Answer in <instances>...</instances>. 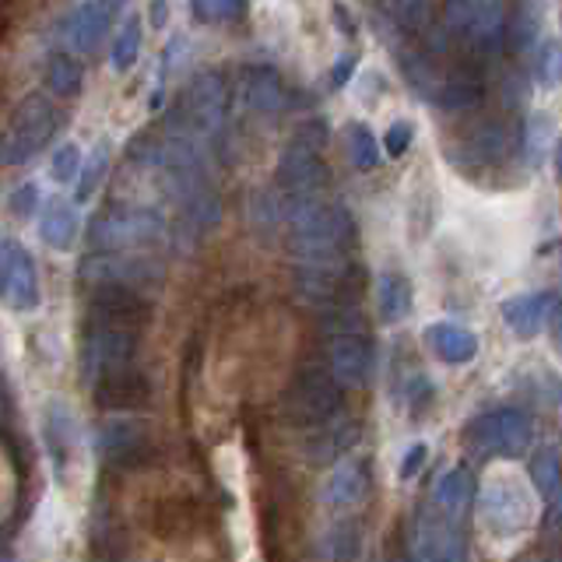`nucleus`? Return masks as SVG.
Wrapping results in <instances>:
<instances>
[{
	"label": "nucleus",
	"mask_w": 562,
	"mask_h": 562,
	"mask_svg": "<svg viewBox=\"0 0 562 562\" xmlns=\"http://www.w3.org/2000/svg\"><path fill=\"white\" fill-rule=\"evenodd\" d=\"M289 250L299 263H338L345 260L348 243L356 239V222L341 204H316L303 222L289 225Z\"/></svg>",
	"instance_id": "nucleus-1"
},
{
	"label": "nucleus",
	"mask_w": 562,
	"mask_h": 562,
	"mask_svg": "<svg viewBox=\"0 0 562 562\" xmlns=\"http://www.w3.org/2000/svg\"><path fill=\"white\" fill-rule=\"evenodd\" d=\"M464 443L482 457L517 461L535 443V422L520 408H492L464 429Z\"/></svg>",
	"instance_id": "nucleus-2"
},
{
	"label": "nucleus",
	"mask_w": 562,
	"mask_h": 562,
	"mask_svg": "<svg viewBox=\"0 0 562 562\" xmlns=\"http://www.w3.org/2000/svg\"><path fill=\"white\" fill-rule=\"evenodd\" d=\"M166 233V218L151 207L113 204L99 211L88 225V243L95 250H131V246H148Z\"/></svg>",
	"instance_id": "nucleus-3"
},
{
	"label": "nucleus",
	"mask_w": 562,
	"mask_h": 562,
	"mask_svg": "<svg viewBox=\"0 0 562 562\" xmlns=\"http://www.w3.org/2000/svg\"><path fill=\"white\" fill-rule=\"evenodd\" d=\"M538 520V499L520 485V479H492L482 492V524L492 538L514 541L531 531Z\"/></svg>",
	"instance_id": "nucleus-4"
},
{
	"label": "nucleus",
	"mask_w": 562,
	"mask_h": 562,
	"mask_svg": "<svg viewBox=\"0 0 562 562\" xmlns=\"http://www.w3.org/2000/svg\"><path fill=\"white\" fill-rule=\"evenodd\" d=\"M503 0H443V29L461 35L474 53H496L503 46Z\"/></svg>",
	"instance_id": "nucleus-5"
},
{
	"label": "nucleus",
	"mask_w": 562,
	"mask_h": 562,
	"mask_svg": "<svg viewBox=\"0 0 562 562\" xmlns=\"http://www.w3.org/2000/svg\"><path fill=\"white\" fill-rule=\"evenodd\" d=\"M341 412V386L327 369L321 366H306L299 373L285 394V415L295 422V426L316 429L324 426L327 418H334Z\"/></svg>",
	"instance_id": "nucleus-6"
},
{
	"label": "nucleus",
	"mask_w": 562,
	"mask_h": 562,
	"mask_svg": "<svg viewBox=\"0 0 562 562\" xmlns=\"http://www.w3.org/2000/svg\"><path fill=\"white\" fill-rule=\"evenodd\" d=\"M57 127V113H53L49 99L43 95H29L11 116V127L4 137V162L8 166H22L32 155H40L46 148V140L53 137Z\"/></svg>",
	"instance_id": "nucleus-7"
},
{
	"label": "nucleus",
	"mask_w": 562,
	"mask_h": 562,
	"mask_svg": "<svg viewBox=\"0 0 562 562\" xmlns=\"http://www.w3.org/2000/svg\"><path fill=\"white\" fill-rule=\"evenodd\" d=\"M134 356H137V330L88 321L85 345H81V366L88 383L105 373H116V369L134 366Z\"/></svg>",
	"instance_id": "nucleus-8"
},
{
	"label": "nucleus",
	"mask_w": 562,
	"mask_h": 562,
	"mask_svg": "<svg viewBox=\"0 0 562 562\" xmlns=\"http://www.w3.org/2000/svg\"><path fill=\"white\" fill-rule=\"evenodd\" d=\"M81 278L88 285H158L162 281V263L145 254L127 250H95L81 260Z\"/></svg>",
	"instance_id": "nucleus-9"
},
{
	"label": "nucleus",
	"mask_w": 562,
	"mask_h": 562,
	"mask_svg": "<svg viewBox=\"0 0 562 562\" xmlns=\"http://www.w3.org/2000/svg\"><path fill=\"white\" fill-rule=\"evenodd\" d=\"M225 105H228V92L225 81L215 70H201L198 78L187 85V92L180 99V116L190 127V134H218L222 120H225Z\"/></svg>",
	"instance_id": "nucleus-10"
},
{
	"label": "nucleus",
	"mask_w": 562,
	"mask_h": 562,
	"mask_svg": "<svg viewBox=\"0 0 562 562\" xmlns=\"http://www.w3.org/2000/svg\"><path fill=\"white\" fill-rule=\"evenodd\" d=\"M274 187L278 193H292V198H321L327 187V162L321 158V148L292 140L278 158Z\"/></svg>",
	"instance_id": "nucleus-11"
},
{
	"label": "nucleus",
	"mask_w": 562,
	"mask_h": 562,
	"mask_svg": "<svg viewBox=\"0 0 562 562\" xmlns=\"http://www.w3.org/2000/svg\"><path fill=\"white\" fill-rule=\"evenodd\" d=\"M88 316H92V324L137 330L148 321V303H145V295L131 285H92V295H88Z\"/></svg>",
	"instance_id": "nucleus-12"
},
{
	"label": "nucleus",
	"mask_w": 562,
	"mask_h": 562,
	"mask_svg": "<svg viewBox=\"0 0 562 562\" xmlns=\"http://www.w3.org/2000/svg\"><path fill=\"white\" fill-rule=\"evenodd\" d=\"M418 562H468V541L457 520L422 509L418 517Z\"/></svg>",
	"instance_id": "nucleus-13"
},
{
	"label": "nucleus",
	"mask_w": 562,
	"mask_h": 562,
	"mask_svg": "<svg viewBox=\"0 0 562 562\" xmlns=\"http://www.w3.org/2000/svg\"><path fill=\"white\" fill-rule=\"evenodd\" d=\"M116 8H120V0H81L64 22V40L70 43V49H78V53L99 49L113 29Z\"/></svg>",
	"instance_id": "nucleus-14"
},
{
	"label": "nucleus",
	"mask_w": 562,
	"mask_h": 562,
	"mask_svg": "<svg viewBox=\"0 0 562 562\" xmlns=\"http://www.w3.org/2000/svg\"><path fill=\"white\" fill-rule=\"evenodd\" d=\"M92 394H95V404L105 412H134V408H145L151 401V383L140 369L127 366V369H116V373L92 380Z\"/></svg>",
	"instance_id": "nucleus-15"
},
{
	"label": "nucleus",
	"mask_w": 562,
	"mask_h": 562,
	"mask_svg": "<svg viewBox=\"0 0 562 562\" xmlns=\"http://www.w3.org/2000/svg\"><path fill=\"white\" fill-rule=\"evenodd\" d=\"M327 366L338 386H362L373 369V348L359 334H334L327 345Z\"/></svg>",
	"instance_id": "nucleus-16"
},
{
	"label": "nucleus",
	"mask_w": 562,
	"mask_h": 562,
	"mask_svg": "<svg viewBox=\"0 0 562 562\" xmlns=\"http://www.w3.org/2000/svg\"><path fill=\"white\" fill-rule=\"evenodd\" d=\"M40 271L25 246L8 239V281H4V303L18 313H29L40 306Z\"/></svg>",
	"instance_id": "nucleus-17"
},
{
	"label": "nucleus",
	"mask_w": 562,
	"mask_h": 562,
	"mask_svg": "<svg viewBox=\"0 0 562 562\" xmlns=\"http://www.w3.org/2000/svg\"><path fill=\"white\" fill-rule=\"evenodd\" d=\"M369 488V471L359 457H345V461L334 464V471L327 474L324 482V503L334 509H351L366 499Z\"/></svg>",
	"instance_id": "nucleus-18"
},
{
	"label": "nucleus",
	"mask_w": 562,
	"mask_h": 562,
	"mask_svg": "<svg viewBox=\"0 0 562 562\" xmlns=\"http://www.w3.org/2000/svg\"><path fill=\"white\" fill-rule=\"evenodd\" d=\"M555 306V292H531V295H514L503 303V321L517 338H538L544 321Z\"/></svg>",
	"instance_id": "nucleus-19"
},
{
	"label": "nucleus",
	"mask_w": 562,
	"mask_h": 562,
	"mask_svg": "<svg viewBox=\"0 0 562 562\" xmlns=\"http://www.w3.org/2000/svg\"><path fill=\"white\" fill-rule=\"evenodd\" d=\"M474 503V474L468 468H450L439 474V482L432 488V509L450 520L461 524L464 514Z\"/></svg>",
	"instance_id": "nucleus-20"
},
{
	"label": "nucleus",
	"mask_w": 562,
	"mask_h": 562,
	"mask_svg": "<svg viewBox=\"0 0 562 562\" xmlns=\"http://www.w3.org/2000/svg\"><path fill=\"white\" fill-rule=\"evenodd\" d=\"M482 75L474 67H461L453 78H443L436 88L432 102L439 105L443 113H471L479 110L482 99H485V85L479 81Z\"/></svg>",
	"instance_id": "nucleus-21"
},
{
	"label": "nucleus",
	"mask_w": 562,
	"mask_h": 562,
	"mask_svg": "<svg viewBox=\"0 0 562 562\" xmlns=\"http://www.w3.org/2000/svg\"><path fill=\"white\" fill-rule=\"evenodd\" d=\"M78 211L70 201L64 198H53L43 204V215H40V239L49 246V250H70L78 239Z\"/></svg>",
	"instance_id": "nucleus-22"
},
{
	"label": "nucleus",
	"mask_w": 562,
	"mask_h": 562,
	"mask_svg": "<svg viewBox=\"0 0 562 562\" xmlns=\"http://www.w3.org/2000/svg\"><path fill=\"white\" fill-rule=\"evenodd\" d=\"M426 341L436 351V359H443L447 366H468L479 356V338L461 324H432L426 330Z\"/></svg>",
	"instance_id": "nucleus-23"
},
{
	"label": "nucleus",
	"mask_w": 562,
	"mask_h": 562,
	"mask_svg": "<svg viewBox=\"0 0 562 562\" xmlns=\"http://www.w3.org/2000/svg\"><path fill=\"white\" fill-rule=\"evenodd\" d=\"M239 99L250 113L274 116L285 110V88H281L274 70H250L239 85Z\"/></svg>",
	"instance_id": "nucleus-24"
},
{
	"label": "nucleus",
	"mask_w": 562,
	"mask_h": 562,
	"mask_svg": "<svg viewBox=\"0 0 562 562\" xmlns=\"http://www.w3.org/2000/svg\"><path fill=\"white\" fill-rule=\"evenodd\" d=\"M541 0H517L514 14H509V22L503 25V40L514 53H531L541 40Z\"/></svg>",
	"instance_id": "nucleus-25"
},
{
	"label": "nucleus",
	"mask_w": 562,
	"mask_h": 562,
	"mask_svg": "<svg viewBox=\"0 0 562 562\" xmlns=\"http://www.w3.org/2000/svg\"><path fill=\"white\" fill-rule=\"evenodd\" d=\"M506 148H509V127L499 120H485L464 137L461 155L474 166H485V162H496V158H503Z\"/></svg>",
	"instance_id": "nucleus-26"
},
{
	"label": "nucleus",
	"mask_w": 562,
	"mask_h": 562,
	"mask_svg": "<svg viewBox=\"0 0 562 562\" xmlns=\"http://www.w3.org/2000/svg\"><path fill=\"white\" fill-rule=\"evenodd\" d=\"M415 306V292H412V281L397 274V271H386L376 285V310L383 316V324H401L412 316Z\"/></svg>",
	"instance_id": "nucleus-27"
},
{
	"label": "nucleus",
	"mask_w": 562,
	"mask_h": 562,
	"mask_svg": "<svg viewBox=\"0 0 562 562\" xmlns=\"http://www.w3.org/2000/svg\"><path fill=\"white\" fill-rule=\"evenodd\" d=\"M334 418H338V415H334ZM334 418H327L324 426H316V436L310 439V461H316V464L345 453L359 436L356 422H345V426H341V422H334Z\"/></svg>",
	"instance_id": "nucleus-28"
},
{
	"label": "nucleus",
	"mask_w": 562,
	"mask_h": 562,
	"mask_svg": "<svg viewBox=\"0 0 562 562\" xmlns=\"http://www.w3.org/2000/svg\"><path fill=\"white\" fill-rule=\"evenodd\" d=\"M43 78H46V88L57 99H75L85 85V67L70 57V53H53V57L46 60Z\"/></svg>",
	"instance_id": "nucleus-29"
},
{
	"label": "nucleus",
	"mask_w": 562,
	"mask_h": 562,
	"mask_svg": "<svg viewBox=\"0 0 562 562\" xmlns=\"http://www.w3.org/2000/svg\"><path fill=\"white\" fill-rule=\"evenodd\" d=\"M110 166H113V148H110V140H99V145H95L92 151H88V158H81V169H78V176H75V183H78L75 198H78L81 204L99 193V187H102V180H105V172H110Z\"/></svg>",
	"instance_id": "nucleus-30"
},
{
	"label": "nucleus",
	"mask_w": 562,
	"mask_h": 562,
	"mask_svg": "<svg viewBox=\"0 0 562 562\" xmlns=\"http://www.w3.org/2000/svg\"><path fill=\"white\" fill-rule=\"evenodd\" d=\"M140 57V18L137 14H127V22H123L113 35V49H110V67L113 70H131Z\"/></svg>",
	"instance_id": "nucleus-31"
},
{
	"label": "nucleus",
	"mask_w": 562,
	"mask_h": 562,
	"mask_svg": "<svg viewBox=\"0 0 562 562\" xmlns=\"http://www.w3.org/2000/svg\"><path fill=\"white\" fill-rule=\"evenodd\" d=\"M99 443H102V453L127 457L145 447V429H140L137 422H110V426L102 429Z\"/></svg>",
	"instance_id": "nucleus-32"
},
{
	"label": "nucleus",
	"mask_w": 562,
	"mask_h": 562,
	"mask_svg": "<svg viewBox=\"0 0 562 562\" xmlns=\"http://www.w3.org/2000/svg\"><path fill=\"white\" fill-rule=\"evenodd\" d=\"M531 479H535L538 496H544V499L555 506L559 503V450L555 447H544V450L535 453Z\"/></svg>",
	"instance_id": "nucleus-33"
},
{
	"label": "nucleus",
	"mask_w": 562,
	"mask_h": 562,
	"mask_svg": "<svg viewBox=\"0 0 562 562\" xmlns=\"http://www.w3.org/2000/svg\"><path fill=\"white\" fill-rule=\"evenodd\" d=\"M348 151L351 162L359 169H376L380 166V140L366 123H348Z\"/></svg>",
	"instance_id": "nucleus-34"
},
{
	"label": "nucleus",
	"mask_w": 562,
	"mask_h": 562,
	"mask_svg": "<svg viewBox=\"0 0 562 562\" xmlns=\"http://www.w3.org/2000/svg\"><path fill=\"white\" fill-rule=\"evenodd\" d=\"M401 67H404V78H408L422 95H436V88H439V70H436V64L426 57V53H404L401 57Z\"/></svg>",
	"instance_id": "nucleus-35"
},
{
	"label": "nucleus",
	"mask_w": 562,
	"mask_h": 562,
	"mask_svg": "<svg viewBox=\"0 0 562 562\" xmlns=\"http://www.w3.org/2000/svg\"><path fill=\"white\" fill-rule=\"evenodd\" d=\"M359 552H362L359 527L351 524V520H341L330 531V559L334 562H359Z\"/></svg>",
	"instance_id": "nucleus-36"
},
{
	"label": "nucleus",
	"mask_w": 562,
	"mask_h": 562,
	"mask_svg": "<svg viewBox=\"0 0 562 562\" xmlns=\"http://www.w3.org/2000/svg\"><path fill=\"white\" fill-rule=\"evenodd\" d=\"M81 169V148L78 145H60L57 151H53V162H49V180L53 183H75V176Z\"/></svg>",
	"instance_id": "nucleus-37"
},
{
	"label": "nucleus",
	"mask_w": 562,
	"mask_h": 562,
	"mask_svg": "<svg viewBox=\"0 0 562 562\" xmlns=\"http://www.w3.org/2000/svg\"><path fill=\"white\" fill-rule=\"evenodd\" d=\"M391 14L401 29L418 32L429 25V0H391Z\"/></svg>",
	"instance_id": "nucleus-38"
},
{
	"label": "nucleus",
	"mask_w": 562,
	"mask_h": 562,
	"mask_svg": "<svg viewBox=\"0 0 562 562\" xmlns=\"http://www.w3.org/2000/svg\"><path fill=\"white\" fill-rule=\"evenodd\" d=\"M250 218L260 228H271L281 222V201H278V190H257L250 198Z\"/></svg>",
	"instance_id": "nucleus-39"
},
{
	"label": "nucleus",
	"mask_w": 562,
	"mask_h": 562,
	"mask_svg": "<svg viewBox=\"0 0 562 562\" xmlns=\"http://www.w3.org/2000/svg\"><path fill=\"white\" fill-rule=\"evenodd\" d=\"M412 140H415V123L412 120H394L391 127H386V134H383V148H386V155H404L412 148Z\"/></svg>",
	"instance_id": "nucleus-40"
},
{
	"label": "nucleus",
	"mask_w": 562,
	"mask_h": 562,
	"mask_svg": "<svg viewBox=\"0 0 562 562\" xmlns=\"http://www.w3.org/2000/svg\"><path fill=\"white\" fill-rule=\"evenodd\" d=\"M8 207H11V215H18V218H32L35 207H40V183H22L18 190H11Z\"/></svg>",
	"instance_id": "nucleus-41"
},
{
	"label": "nucleus",
	"mask_w": 562,
	"mask_h": 562,
	"mask_svg": "<svg viewBox=\"0 0 562 562\" xmlns=\"http://www.w3.org/2000/svg\"><path fill=\"white\" fill-rule=\"evenodd\" d=\"M538 78H541L544 88L559 85V43L555 40L538 53Z\"/></svg>",
	"instance_id": "nucleus-42"
},
{
	"label": "nucleus",
	"mask_w": 562,
	"mask_h": 562,
	"mask_svg": "<svg viewBox=\"0 0 562 562\" xmlns=\"http://www.w3.org/2000/svg\"><path fill=\"white\" fill-rule=\"evenodd\" d=\"M190 14L198 22H218L225 18V0H190Z\"/></svg>",
	"instance_id": "nucleus-43"
},
{
	"label": "nucleus",
	"mask_w": 562,
	"mask_h": 562,
	"mask_svg": "<svg viewBox=\"0 0 562 562\" xmlns=\"http://www.w3.org/2000/svg\"><path fill=\"white\" fill-rule=\"evenodd\" d=\"M426 457H429V447L426 443H415L408 453H404V461H401V479H415V471L426 464Z\"/></svg>",
	"instance_id": "nucleus-44"
},
{
	"label": "nucleus",
	"mask_w": 562,
	"mask_h": 562,
	"mask_svg": "<svg viewBox=\"0 0 562 562\" xmlns=\"http://www.w3.org/2000/svg\"><path fill=\"white\" fill-rule=\"evenodd\" d=\"M351 75H356V57H351V53H348V57H341L338 64H334L330 81H334V85H348V81H351Z\"/></svg>",
	"instance_id": "nucleus-45"
},
{
	"label": "nucleus",
	"mask_w": 562,
	"mask_h": 562,
	"mask_svg": "<svg viewBox=\"0 0 562 562\" xmlns=\"http://www.w3.org/2000/svg\"><path fill=\"white\" fill-rule=\"evenodd\" d=\"M524 92H527V85L520 81V75H506V81H503V95H506V102H509V105H517V102L524 99Z\"/></svg>",
	"instance_id": "nucleus-46"
},
{
	"label": "nucleus",
	"mask_w": 562,
	"mask_h": 562,
	"mask_svg": "<svg viewBox=\"0 0 562 562\" xmlns=\"http://www.w3.org/2000/svg\"><path fill=\"white\" fill-rule=\"evenodd\" d=\"M151 25L155 29L166 25V0H155V4H151Z\"/></svg>",
	"instance_id": "nucleus-47"
},
{
	"label": "nucleus",
	"mask_w": 562,
	"mask_h": 562,
	"mask_svg": "<svg viewBox=\"0 0 562 562\" xmlns=\"http://www.w3.org/2000/svg\"><path fill=\"white\" fill-rule=\"evenodd\" d=\"M243 8H246V0H225V18L228 14H239Z\"/></svg>",
	"instance_id": "nucleus-48"
},
{
	"label": "nucleus",
	"mask_w": 562,
	"mask_h": 562,
	"mask_svg": "<svg viewBox=\"0 0 562 562\" xmlns=\"http://www.w3.org/2000/svg\"><path fill=\"white\" fill-rule=\"evenodd\" d=\"M0 562H14V552L8 549V544H4V541H0Z\"/></svg>",
	"instance_id": "nucleus-49"
},
{
	"label": "nucleus",
	"mask_w": 562,
	"mask_h": 562,
	"mask_svg": "<svg viewBox=\"0 0 562 562\" xmlns=\"http://www.w3.org/2000/svg\"><path fill=\"white\" fill-rule=\"evenodd\" d=\"M0 166H8V162H4V137H0Z\"/></svg>",
	"instance_id": "nucleus-50"
},
{
	"label": "nucleus",
	"mask_w": 562,
	"mask_h": 562,
	"mask_svg": "<svg viewBox=\"0 0 562 562\" xmlns=\"http://www.w3.org/2000/svg\"><path fill=\"white\" fill-rule=\"evenodd\" d=\"M404 562H418V555H404Z\"/></svg>",
	"instance_id": "nucleus-51"
},
{
	"label": "nucleus",
	"mask_w": 562,
	"mask_h": 562,
	"mask_svg": "<svg viewBox=\"0 0 562 562\" xmlns=\"http://www.w3.org/2000/svg\"><path fill=\"white\" fill-rule=\"evenodd\" d=\"M0 418H4V401H0Z\"/></svg>",
	"instance_id": "nucleus-52"
}]
</instances>
